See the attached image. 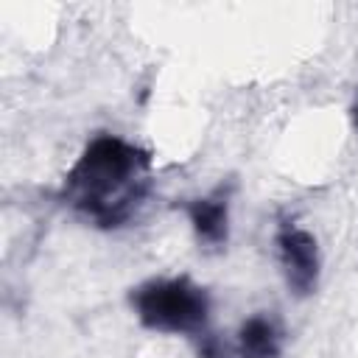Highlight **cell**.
<instances>
[{"label": "cell", "mask_w": 358, "mask_h": 358, "mask_svg": "<svg viewBox=\"0 0 358 358\" xmlns=\"http://www.w3.org/2000/svg\"><path fill=\"white\" fill-rule=\"evenodd\" d=\"M241 358H277L280 355V330L268 316H249L238 330Z\"/></svg>", "instance_id": "obj_5"}, {"label": "cell", "mask_w": 358, "mask_h": 358, "mask_svg": "<svg viewBox=\"0 0 358 358\" xmlns=\"http://www.w3.org/2000/svg\"><path fill=\"white\" fill-rule=\"evenodd\" d=\"M187 218L193 224L196 238L204 246H224L227 235H229V199L224 190H215L210 196L193 199L185 204Z\"/></svg>", "instance_id": "obj_4"}, {"label": "cell", "mask_w": 358, "mask_h": 358, "mask_svg": "<svg viewBox=\"0 0 358 358\" xmlns=\"http://www.w3.org/2000/svg\"><path fill=\"white\" fill-rule=\"evenodd\" d=\"M352 123H355V129H358V98H355V106H352Z\"/></svg>", "instance_id": "obj_6"}, {"label": "cell", "mask_w": 358, "mask_h": 358, "mask_svg": "<svg viewBox=\"0 0 358 358\" xmlns=\"http://www.w3.org/2000/svg\"><path fill=\"white\" fill-rule=\"evenodd\" d=\"M274 243H277V257H280V266H282L288 288L296 296L310 294L316 288V282H319V246H316V238L302 227L285 224L277 232Z\"/></svg>", "instance_id": "obj_3"}, {"label": "cell", "mask_w": 358, "mask_h": 358, "mask_svg": "<svg viewBox=\"0 0 358 358\" xmlns=\"http://www.w3.org/2000/svg\"><path fill=\"white\" fill-rule=\"evenodd\" d=\"M151 159L143 148L115 137H95L64 179V199L98 227L126 224L148 193Z\"/></svg>", "instance_id": "obj_1"}, {"label": "cell", "mask_w": 358, "mask_h": 358, "mask_svg": "<svg viewBox=\"0 0 358 358\" xmlns=\"http://www.w3.org/2000/svg\"><path fill=\"white\" fill-rule=\"evenodd\" d=\"M137 319L157 333L201 336L210 319V296L187 277L148 280L131 294Z\"/></svg>", "instance_id": "obj_2"}]
</instances>
